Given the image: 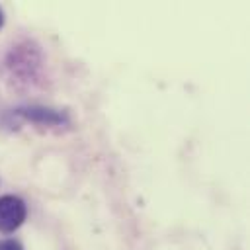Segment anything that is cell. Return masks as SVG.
I'll return each mask as SVG.
<instances>
[{"label":"cell","mask_w":250,"mask_h":250,"mask_svg":"<svg viewBox=\"0 0 250 250\" xmlns=\"http://www.w3.org/2000/svg\"><path fill=\"white\" fill-rule=\"evenodd\" d=\"M18 113H21L23 117L35 121V123H45V125H57L62 121V115L53 111V109H45V107H25L20 109Z\"/></svg>","instance_id":"obj_2"},{"label":"cell","mask_w":250,"mask_h":250,"mask_svg":"<svg viewBox=\"0 0 250 250\" xmlns=\"http://www.w3.org/2000/svg\"><path fill=\"white\" fill-rule=\"evenodd\" d=\"M2 23H4V14H2V10H0V27H2Z\"/></svg>","instance_id":"obj_4"},{"label":"cell","mask_w":250,"mask_h":250,"mask_svg":"<svg viewBox=\"0 0 250 250\" xmlns=\"http://www.w3.org/2000/svg\"><path fill=\"white\" fill-rule=\"evenodd\" d=\"M27 209L18 195L0 197V232H14L25 221Z\"/></svg>","instance_id":"obj_1"},{"label":"cell","mask_w":250,"mask_h":250,"mask_svg":"<svg viewBox=\"0 0 250 250\" xmlns=\"http://www.w3.org/2000/svg\"><path fill=\"white\" fill-rule=\"evenodd\" d=\"M0 250H23V246L14 238H4L0 240Z\"/></svg>","instance_id":"obj_3"}]
</instances>
